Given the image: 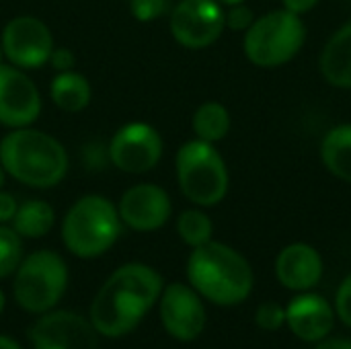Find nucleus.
<instances>
[{"label":"nucleus","mask_w":351,"mask_h":349,"mask_svg":"<svg viewBox=\"0 0 351 349\" xmlns=\"http://www.w3.org/2000/svg\"><path fill=\"white\" fill-rule=\"evenodd\" d=\"M49 97L58 109L66 113H78L88 107L93 91L82 74L68 70V72H58L53 76L49 84Z\"/></svg>","instance_id":"obj_19"},{"label":"nucleus","mask_w":351,"mask_h":349,"mask_svg":"<svg viewBox=\"0 0 351 349\" xmlns=\"http://www.w3.org/2000/svg\"><path fill=\"white\" fill-rule=\"evenodd\" d=\"M41 113V97L35 82L16 66L0 64V125L29 128Z\"/></svg>","instance_id":"obj_11"},{"label":"nucleus","mask_w":351,"mask_h":349,"mask_svg":"<svg viewBox=\"0 0 351 349\" xmlns=\"http://www.w3.org/2000/svg\"><path fill=\"white\" fill-rule=\"evenodd\" d=\"M162 294V278L144 263L115 269L90 304V325L105 337H121L138 327Z\"/></svg>","instance_id":"obj_1"},{"label":"nucleus","mask_w":351,"mask_h":349,"mask_svg":"<svg viewBox=\"0 0 351 349\" xmlns=\"http://www.w3.org/2000/svg\"><path fill=\"white\" fill-rule=\"evenodd\" d=\"M255 12L251 6H247L245 2L241 4H232V6H226L224 8V23H226V29H232V31H247L253 21H255Z\"/></svg>","instance_id":"obj_24"},{"label":"nucleus","mask_w":351,"mask_h":349,"mask_svg":"<svg viewBox=\"0 0 351 349\" xmlns=\"http://www.w3.org/2000/svg\"><path fill=\"white\" fill-rule=\"evenodd\" d=\"M68 286V267L64 259L53 251H35L21 261L14 276V300L16 304L31 313H49Z\"/></svg>","instance_id":"obj_7"},{"label":"nucleus","mask_w":351,"mask_h":349,"mask_svg":"<svg viewBox=\"0 0 351 349\" xmlns=\"http://www.w3.org/2000/svg\"><path fill=\"white\" fill-rule=\"evenodd\" d=\"M160 321L179 341H193L206 327V309L199 294L185 284H171L160 296Z\"/></svg>","instance_id":"obj_14"},{"label":"nucleus","mask_w":351,"mask_h":349,"mask_svg":"<svg viewBox=\"0 0 351 349\" xmlns=\"http://www.w3.org/2000/svg\"><path fill=\"white\" fill-rule=\"evenodd\" d=\"M319 70L331 86L351 91V19L327 39L319 56Z\"/></svg>","instance_id":"obj_17"},{"label":"nucleus","mask_w":351,"mask_h":349,"mask_svg":"<svg viewBox=\"0 0 351 349\" xmlns=\"http://www.w3.org/2000/svg\"><path fill=\"white\" fill-rule=\"evenodd\" d=\"M306 41V25L300 14L286 8L269 10L245 31L243 51L257 68H280L292 62Z\"/></svg>","instance_id":"obj_5"},{"label":"nucleus","mask_w":351,"mask_h":349,"mask_svg":"<svg viewBox=\"0 0 351 349\" xmlns=\"http://www.w3.org/2000/svg\"><path fill=\"white\" fill-rule=\"evenodd\" d=\"M177 232L185 245L195 249V247H202V245L212 241L214 224L206 212L191 208V210L181 212V216L177 220Z\"/></svg>","instance_id":"obj_22"},{"label":"nucleus","mask_w":351,"mask_h":349,"mask_svg":"<svg viewBox=\"0 0 351 349\" xmlns=\"http://www.w3.org/2000/svg\"><path fill=\"white\" fill-rule=\"evenodd\" d=\"M321 160L325 169L343 183H351V123L331 128L321 140Z\"/></svg>","instance_id":"obj_18"},{"label":"nucleus","mask_w":351,"mask_h":349,"mask_svg":"<svg viewBox=\"0 0 351 349\" xmlns=\"http://www.w3.org/2000/svg\"><path fill=\"white\" fill-rule=\"evenodd\" d=\"M117 208L103 195L90 193L76 200L64 216L62 241L80 259H95L107 253L121 234Z\"/></svg>","instance_id":"obj_4"},{"label":"nucleus","mask_w":351,"mask_h":349,"mask_svg":"<svg viewBox=\"0 0 351 349\" xmlns=\"http://www.w3.org/2000/svg\"><path fill=\"white\" fill-rule=\"evenodd\" d=\"M0 349H21V346L14 339H10V337L0 335Z\"/></svg>","instance_id":"obj_32"},{"label":"nucleus","mask_w":351,"mask_h":349,"mask_svg":"<svg viewBox=\"0 0 351 349\" xmlns=\"http://www.w3.org/2000/svg\"><path fill=\"white\" fill-rule=\"evenodd\" d=\"M255 321L261 329L265 331H276L286 323V309L280 306L278 302H265L257 309Z\"/></svg>","instance_id":"obj_25"},{"label":"nucleus","mask_w":351,"mask_h":349,"mask_svg":"<svg viewBox=\"0 0 351 349\" xmlns=\"http://www.w3.org/2000/svg\"><path fill=\"white\" fill-rule=\"evenodd\" d=\"M4 311V294H2V290H0V313Z\"/></svg>","instance_id":"obj_35"},{"label":"nucleus","mask_w":351,"mask_h":349,"mask_svg":"<svg viewBox=\"0 0 351 349\" xmlns=\"http://www.w3.org/2000/svg\"><path fill=\"white\" fill-rule=\"evenodd\" d=\"M53 220H56V214L47 202L27 200L19 204L16 214L10 224L21 239H41L51 230Z\"/></svg>","instance_id":"obj_20"},{"label":"nucleus","mask_w":351,"mask_h":349,"mask_svg":"<svg viewBox=\"0 0 351 349\" xmlns=\"http://www.w3.org/2000/svg\"><path fill=\"white\" fill-rule=\"evenodd\" d=\"M16 208H19V204H16L14 195L0 189V224L12 222V218L16 214Z\"/></svg>","instance_id":"obj_29"},{"label":"nucleus","mask_w":351,"mask_h":349,"mask_svg":"<svg viewBox=\"0 0 351 349\" xmlns=\"http://www.w3.org/2000/svg\"><path fill=\"white\" fill-rule=\"evenodd\" d=\"M335 306H337L339 319H341L348 327H351V274L341 282V286H339V290H337Z\"/></svg>","instance_id":"obj_27"},{"label":"nucleus","mask_w":351,"mask_h":349,"mask_svg":"<svg viewBox=\"0 0 351 349\" xmlns=\"http://www.w3.org/2000/svg\"><path fill=\"white\" fill-rule=\"evenodd\" d=\"M0 43L4 58L21 70L45 66L53 51V37L49 27L31 14L10 19L2 29Z\"/></svg>","instance_id":"obj_10"},{"label":"nucleus","mask_w":351,"mask_h":349,"mask_svg":"<svg viewBox=\"0 0 351 349\" xmlns=\"http://www.w3.org/2000/svg\"><path fill=\"white\" fill-rule=\"evenodd\" d=\"M0 165L19 183L49 189L66 177L68 154L53 136L41 130L14 128L0 140Z\"/></svg>","instance_id":"obj_2"},{"label":"nucleus","mask_w":351,"mask_h":349,"mask_svg":"<svg viewBox=\"0 0 351 349\" xmlns=\"http://www.w3.org/2000/svg\"><path fill=\"white\" fill-rule=\"evenodd\" d=\"M276 274L288 290L304 292L315 288L323 276V259L319 251L306 243H292L282 249L276 261Z\"/></svg>","instance_id":"obj_15"},{"label":"nucleus","mask_w":351,"mask_h":349,"mask_svg":"<svg viewBox=\"0 0 351 349\" xmlns=\"http://www.w3.org/2000/svg\"><path fill=\"white\" fill-rule=\"evenodd\" d=\"M173 39L187 49H204L220 39L226 29L224 6L218 0H179L171 10Z\"/></svg>","instance_id":"obj_8"},{"label":"nucleus","mask_w":351,"mask_h":349,"mask_svg":"<svg viewBox=\"0 0 351 349\" xmlns=\"http://www.w3.org/2000/svg\"><path fill=\"white\" fill-rule=\"evenodd\" d=\"M191 130L197 140L216 144L230 132V113L222 103L206 101L195 109L191 117Z\"/></svg>","instance_id":"obj_21"},{"label":"nucleus","mask_w":351,"mask_h":349,"mask_svg":"<svg viewBox=\"0 0 351 349\" xmlns=\"http://www.w3.org/2000/svg\"><path fill=\"white\" fill-rule=\"evenodd\" d=\"M47 64H51V68L56 72H68V70H72L76 66V56L68 47H53Z\"/></svg>","instance_id":"obj_28"},{"label":"nucleus","mask_w":351,"mask_h":349,"mask_svg":"<svg viewBox=\"0 0 351 349\" xmlns=\"http://www.w3.org/2000/svg\"><path fill=\"white\" fill-rule=\"evenodd\" d=\"M175 173L181 193L199 208L218 206L228 193V167L210 142L197 138L185 142L177 150Z\"/></svg>","instance_id":"obj_6"},{"label":"nucleus","mask_w":351,"mask_h":349,"mask_svg":"<svg viewBox=\"0 0 351 349\" xmlns=\"http://www.w3.org/2000/svg\"><path fill=\"white\" fill-rule=\"evenodd\" d=\"M23 261V241L12 226L0 224V280L16 272Z\"/></svg>","instance_id":"obj_23"},{"label":"nucleus","mask_w":351,"mask_h":349,"mask_svg":"<svg viewBox=\"0 0 351 349\" xmlns=\"http://www.w3.org/2000/svg\"><path fill=\"white\" fill-rule=\"evenodd\" d=\"M162 138L156 128L144 121H132L121 125L107 146V156L115 169L142 175L152 171L162 156Z\"/></svg>","instance_id":"obj_9"},{"label":"nucleus","mask_w":351,"mask_h":349,"mask_svg":"<svg viewBox=\"0 0 351 349\" xmlns=\"http://www.w3.org/2000/svg\"><path fill=\"white\" fill-rule=\"evenodd\" d=\"M222 6H232V4H241V2H247V0H218Z\"/></svg>","instance_id":"obj_33"},{"label":"nucleus","mask_w":351,"mask_h":349,"mask_svg":"<svg viewBox=\"0 0 351 349\" xmlns=\"http://www.w3.org/2000/svg\"><path fill=\"white\" fill-rule=\"evenodd\" d=\"M4 181H6V171H4L2 165H0V189L4 187Z\"/></svg>","instance_id":"obj_34"},{"label":"nucleus","mask_w":351,"mask_h":349,"mask_svg":"<svg viewBox=\"0 0 351 349\" xmlns=\"http://www.w3.org/2000/svg\"><path fill=\"white\" fill-rule=\"evenodd\" d=\"M286 321L302 341H321L331 333L335 313L323 296L304 292L288 304Z\"/></svg>","instance_id":"obj_16"},{"label":"nucleus","mask_w":351,"mask_h":349,"mask_svg":"<svg viewBox=\"0 0 351 349\" xmlns=\"http://www.w3.org/2000/svg\"><path fill=\"white\" fill-rule=\"evenodd\" d=\"M191 288L220 306H232L249 298L253 269L249 261L224 243L210 241L195 247L187 261Z\"/></svg>","instance_id":"obj_3"},{"label":"nucleus","mask_w":351,"mask_h":349,"mask_svg":"<svg viewBox=\"0 0 351 349\" xmlns=\"http://www.w3.org/2000/svg\"><path fill=\"white\" fill-rule=\"evenodd\" d=\"M0 64H4V49H2V43H0Z\"/></svg>","instance_id":"obj_36"},{"label":"nucleus","mask_w":351,"mask_h":349,"mask_svg":"<svg viewBox=\"0 0 351 349\" xmlns=\"http://www.w3.org/2000/svg\"><path fill=\"white\" fill-rule=\"evenodd\" d=\"M315 349H351V341H348V339H331V341H323L319 348Z\"/></svg>","instance_id":"obj_31"},{"label":"nucleus","mask_w":351,"mask_h":349,"mask_svg":"<svg viewBox=\"0 0 351 349\" xmlns=\"http://www.w3.org/2000/svg\"><path fill=\"white\" fill-rule=\"evenodd\" d=\"M29 339L33 349H99L95 327L66 311L41 317L29 329Z\"/></svg>","instance_id":"obj_12"},{"label":"nucleus","mask_w":351,"mask_h":349,"mask_svg":"<svg viewBox=\"0 0 351 349\" xmlns=\"http://www.w3.org/2000/svg\"><path fill=\"white\" fill-rule=\"evenodd\" d=\"M132 14L140 23H150L167 12V0H128Z\"/></svg>","instance_id":"obj_26"},{"label":"nucleus","mask_w":351,"mask_h":349,"mask_svg":"<svg viewBox=\"0 0 351 349\" xmlns=\"http://www.w3.org/2000/svg\"><path fill=\"white\" fill-rule=\"evenodd\" d=\"M117 212L121 222L132 230L152 232L169 222L173 214V204L169 193L160 185L138 183L121 195Z\"/></svg>","instance_id":"obj_13"},{"label":"nucleus","mask_w":351,"mask_h":349,"mask_svg":"<svg viewBox=\"0 0 351 349\" xmlns=\"http://www.w3.org/2000/svg\"><path fill=\"white\" fill-rule=\"evenodd\" d=\"M319 2H321V0H282V8H286V10H290V12L302 16V14L311 12Z\"/></svg>","instance_id":"obj_30"}]
</instances>
